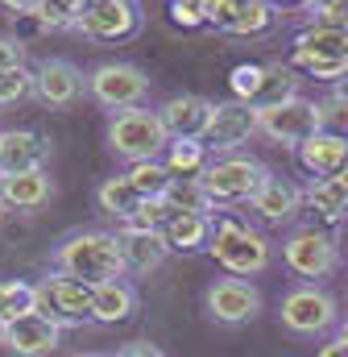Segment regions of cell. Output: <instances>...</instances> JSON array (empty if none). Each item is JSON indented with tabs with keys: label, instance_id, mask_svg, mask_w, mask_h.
I'll list each match as a JSON object with an SVG mask.
<instances>
[{
	"label": "cell",
	"instance_id": "cell-1",
	"mask_svg": "<svg viewBox=\"0 0 348 357\" xmlns=\"http://www.w3.org/2000/svg\"><path fill=\"white\" fill-rule=\"evenodd\" d=\"M50 266L63 278H75L84 287L108 282V278H125V254H120V237L104 233V229H84L71 233L54 245Z\"/></svg>",
	"mask_w": 348,
	"mask_h": 357
},
{
	"label": "cell",
	"instance_id": "cell-2",
	"mask_svg": "<svg viewBox=\"0 0 348 357\" xmlns=\"http://www.w3.org/2000/svg\"><path fill=\"white\" fill-rule=\"evenodd\" d=\"M265 178H269V167H261L258 158H249V154H216L195 175V183H199V191L207 199V212H212V208L249 204Z\"/></svg>",
	"mask_w": 348,
	"mask_h": 357
},
{
	"label": "cell",
	"instance_id": "cell-3",
	"mask_svg": "<svg viewBox=\"0 0 348 357\" xmlns=\"http://www.w3.org/2000/svg\"><path fill=\"white\" fill-rule=\"evenodd\" d=\"M207 254L228 270V274H237V278L261 274V270L269 266V258H274L269 241L261 237L249 220H241V216H220V220H212Z\"/></svg>",
	"mask_w": 348,
	"mask_h": 357
},
{
	"label": "cell",
	"instance_id": "cell-4",
	"mask_svg": "<svg viewBox=\"0 0 348 357\" xmlns=\"http://www.w3.org/2000/svg\"><path fill=\"white\" fill-rule=\"evenodd\" d=\"M166 129H162V116L158 108H145V104H133V108H116L112 121H108V150L125 162H150V158H162L166 150Z\"/></svg>",
	"mask_w": 348,
	"mask_h": 357
},
{
	"label": "cell",
	"instance_id": "cell-5",
	"mask_svg": "<svg viewBox=\"0 0 348 357\" xmlns=\"http://www.w3.org/2000/svg\"><path fill=\"white\" fill-rule=\"evenodd\" d=\"M290 67L311 75V79H340V75H348V29L319 25V21L299 29Z\"/></svg>",
	"mask_w": 348,
	"mask_h": 357
},
{
	"label": "cell",
	"instance_id": "cell-6",
	"mask_svg": "<svg viewBox=\"0 0 348 357\" xmlns=\"http://www.w3.org/2000/svg\"><path fill=\"white\" fill-rule=\"evenodd\" d=\"M336 299L319 287V282H299L282 295L278 303V324L294 337H319L336 324Z\"/></svg>",
	"mask_w": 348,
	"mask_h": 357
},
{
	"label": "cell",
	"instance_id": "cell-7",
	"mask_svg": "<svg viewBox=\"0 0 348 357\" xmlns=\"http://www.w3.org/2000/svg\"><path fill=\"white\" fill-rule=\"evenodd\" d=\"M282 266L303 282H319L340 266V241L328 229H294L282 241Z\"/></svg>",
	"mask_w": 348,
	"mask_h": 357
},
{
	"label": "cell",
	"instance_id": "cell-8",
	"mask_svg": "<svg viewBox=\"0 0 348 357\" xmlns=\"http://www.w3.org/2000/svg\"><path fill=\"white\" fill-rule=\"evenodd\" d=\"M33 312H42L58 328H79L91 320V295H87L84 282L50 274V278L33 282Z\"/></svg>",
	"mask_w": 348,
	"mask_h": 357
},
{
	"label": "cell",
	"instance_id": "cell-9",
	"mask_svg": "<svg viewBox=\"0 0 348 357\" xmlns=\"http://www.w3.org/2000/svg\"><path fill=\"white\" fill-rule=\"evenodd\" d=\"M87 96L108 112L133 108V104H141L150 96V75L141 67H133V63H100L87 75Z\"/></svg>",
	"mask_w": 348,
	"mask_h": 357
},
{
	"label": "cell",
	"instance_id": "cell-10",
	"mask_svg": "<svg viewBox=\"0 0 348 357\" xmlns=\"http://www.w3.org/2000/svg\"><path fill=\"white\" fill-rule=\"evenodd\" d=\"M253 112H258V133L261 137L282 142V146H299L303 137H311V133L319 129L315 100H303V96L265 104V108H253Z\"/></svg>",
	"mask_w": 348,
	"mask_h": 357
},
{
	"label": "cell",
	"instance_id": "cell-11",
	"mask_svg": "<svg viewBox=\"0 0 348 357\" xmlns=\"http://www.w3.org/2000/svg\"><path fill=\"white\" fill-rule=\"evenodd\" d=\"M258 133V112H253V104H245V100H228V104H216L212 108V121H207V129H203V150H212V154H237L249 137Z\"/></svg>",
	"mask_w": 348,
	"mask_h": 357
},
{
	"label": "cell",
	"instance_id": "cell-12",
	"mask_svg": "<svg viewBox=\"0 0 348 357\" xmlns=\"http://www.w3.org/2000/svg\"><path fill=\"white\" fill-rule=\"evenodd\" d=\"M203 299H207L212 320H220V324H249L261 312V291L249 278H237V274L216 278Z\"/></svg>",
	"mask_w": 348,
	"mask_h": 357
},
{
	"label": "cell",
	"instance_id": "cell-13",
	"mask_svg": "<svg viewBox=\"0 0 348 357\" xmlns=\"http://www.w3.org/2000/svg\"><path fill=\"white\" fill-rule=\"evenodd\" d=\"M71 29H79L87 38H100V42H120V38L137 33V8L129 0H91L71 21Z\"/></svg>",
	"mask_w": 348,
	"mask_h": 357
},
{
	"label": "cell",
	"instance_id": "cell-14",
	"mask_svg": "<svg viewBox=\"0 0 348 357\" xmlns=\"http://www.w3.org/2000/svg\"><path fill=\"white\" fill-rule=\"evenodd\" d=\"M87 91V75L67 59H42L33 71V96L50 108H71Z\"/></svg>",
	"mask_w": 348,
	"mask_h": 357
},
{
	"label": "cell",
	"instance_id": "cell-15",
	"mask_svg": "<svg viewBox=\"0 0 348 357\" xmlns=\"http://www.w3.org/2000/svg\"><path fill=\"white\" fill-rule=\"evenodd\" d=\"M58 324H50L42 312H25L17 320H4L0 345H8L17 357H50L58 349Z\"/></svg>",
	"mask_w": 348,
	"mask_h": 357
},
{
	"label": "cell",
	"instance_id": "cell-16",
	"mask_svg": "<svg viewBox=\"0 0 348 357\" xmlns=\"http://www.w3.org/2000/svg\"><path fill=\"white\" fill-rule=\"evenodd\" d=\"M50 154V142L33 129H0V178L38 171Z\"/></svg>",
	"mask_w": 348,
	"mask_h": 357
},
{
	"label": "cell",
	"instance_id": "cell-17",
	"mask_svg": "<svg viewBox=\"0 0 348 357\" xmlns=\"http://www.w3.org/2000/svg\"><path fill=\"white\" fill-rule=\"evenodd\" d=\"M212 100H203V96H171L162 108H158V116H162V129H166V137H191V142H199L203 137V129H207V121H212Z\"/></svg>",
	"mask_w": 348,
	"mask_h": 357
},
{
	"label": "cell",
	"instance_id": "cell-18",
	"mask_svg": "<svg viewBox=\"0 0 348 357\" xmlns=\"http://www.w3.org/2000/svg\"><path fill=\"white\" fill-rule=\"evenodd\" d=\"M249 208L258 212L265 225H286V220H294L299 208H303V187H294L290 178L269 175L258 187V195L249 199Z\"/></svg>",
	"mask_w": 348,
	"mask_h": 357
},
{
	"label": "cell",
	"instance_id": "cell-19",
	"mask_svg": "<svg viewBox=\"0 0 348 357\" xmlns=\"http://www.w3.org/2000/svg\"><path fill=\"white\" fill-rule=\"evenodd\" d=\"M50 195H54V183H50V175L42 167L0 178V199H4L8 212H38V208L50 204Z\"/></svg>",
	"mask_w": 348,
	"mask_h": 357
},
{
	"label": "cell",
	"instance_id": "cell-20",
	"mask_svg": "<svg viewBox=\"0 0 348 357\" xmlns=\"http://www.w3.org/2000/svg\"><path fill=\"white\" fill-rule=\"evenodd\" d=\"M87 295H91V320L95 324H120L137 312V287L129 278L95 282V287H87Z\"/></svg>",
	"mask_w": 348,
	"mask_h": 357
},
{
	"label": "cell",
	"instance_id": "cell-21",
	"mask_svg": "<svg viewBox=\"0 0 348 357\" xmlns=\"http://www.w3.org/2000/svg\"><path fill=\"white\" fill-rule=\"evenodd\" d=\"M120 254H125V274H150L166 262V241L158 229H120Z\"/></svg>",
	"mask_w": 348,
	"mask_h": 357
},
{
	"label": "cell",
	"instance_id": "cell-22",
	"mask_svg": "<svg viewBox=\"0 0 348 357\" xmlns=\"http://www.w3.org/2000/svg\"><path fill=\"white\" fill-rule=\"evenodd\" d=\"M294 150H299V162H303V171H307L311 178L336 175V171H340V162L348 158V142H345V137L324 133V129H315L311 137H303Z\"/></svg>",
	"mask_w": 348,
	"mask_h": 357
},
{
	"label": "cell",
	"instance_id": "cell-23",
	"mask_svg": "<svg viewBox=\"0 0 348 357\" xmlns=\"http://www.w3.org/2000/svg\"><path fill=\"white\" fill-rule=\"evenodd\" d=\"M166 250L178 254H195V250H207V237H212V216L207 212H174L171 220L158 229Z\"/></svg>",
	"mask_w": 348,
	"mask_h": 357
},
{
	"label": "cell",
	"instance_id": "cell-24",
	"mask_svg": "<svg viewBox=\"0 0 348 357\" xmlns=\"http://www.w3.org/2000/svg\"><path fill=\"white\" fill-rule=\"evenodd\" d=\"M303 204L319 216V220H328V225H340L348 216V187L340 183L336 175H319V178H307V187H303Z\"/></svg>",
	"mask_w": 348,
	"mask_h": 357
},
{
	"label": "cell",
	"instance_id": "cell-25",
	"mask_svg": "<svg viewBox=\"0 0 348 357\" xmlns=\"http://www.w3.org/2000/svg\"><path fill=\"white\" fill-rule=\"evenodd\" d=\"M158 162L166 167V175H171V178H195L203 167H207V150H203V142H191V137H171Z\"/></svg>",
	"mask_w": 348,
	"mask_h": 357
},
{
	"label": "cell",
	"instance_id": "cell-26",
	"mask_svg": "<svg viewBox=\"0 0 348 357\" xmlns=\"http://www.w3.org/2000/svg\"><path fill=\"white\" fill-rule=\"evenodd\" d=\"M95 204H100V212H108V216H116V220L125 225V220L137 212L141 195H137V187H133L125 175H116V178H104V183H100Z\"/></svg>",
	"mask_w": 348,
	"mask_h": 357
},
{
	"label": "cell",
	"instance_id": "cell-27",
	"mask_svg": "<svg viewBox=\"0 0 348 357\" xmlns=\"http://www.w3.org/2000/svg\"><path fill=\"white\" fill-rule=\"evenodd\" d=\"M299 96V71L286 67V63H265L261 71V88L253 96V108H265V104H278V100H290Z\"/></svg>",
	"mask_w": 348,
	"mask_h": 357
},
{
	"label": "cell",
	"instance_id": "cell-28",
	"mask_svg": "<svg viewBox=\"0 0 348 357\" xmlns=\"http://www.w3.org/2000/svg\"><path fill=\"white\" fill-rule=\"evenodd\" d=\"M162 204H166V212H207V199H203V191H199V183L195 178H171L166 183V191L158 195Z\"/></svg>",
	"mask_w": 348,
	"mask_h": 357
},
{
	"label": "cell",
	"instance_id": "cell-29",
	"mask_svg": "<svg viewBox=\"0 0 348 357\" xmlns=\"http://www.w3.org/2000/svg\"><path fill=\"white\" fill-rule=\"evenodd\" d=\"M125 178L137 187V195H141V199H154V195H162V191H166V183H171L166 167H162L158 158H150V162H129Z\"/></svg>",
	"mask_w": 348,
	"mask_h": 357
},
{
	"label": "cell",
	"instance_id": "cell-30",
	"mask_svg": "<svg viewBox=\"0 0 348 357\" xmlns=\"http://www.w3.org/2000/svg\"><path fill=\"white\" fill-rule=\"evenodd\" d=\"M274 25V4L269 0H241L228 33H265Z\"/></svg>",
	"mask_w": 348,
	"mask_h": 357
},
{
	"label": "cell",
	"instance_id": "cell-31",
	"mask_svg": "<svg viewBox=\"0 0 348 357\" xmlns=\"http://www.w3.org/2000/svg\"><path fill=\"white\" fill-rule=\"evenodd\" d=\"M315 112H319V129H324V133L348 142V96L345 91H332V96L315 100Z\"/></svg>",
	"mask_w": 348,
	"mask_h": 357
},
{
	"label": "cell",
	"instance_id": "cell-32",
	"mask_svg": "<svg viewBox=\"0 0 348 357\" xmlns=\"http://www.w3.org/2000/svg\"><path fill=\"white\" fill-rule=\"evenodd\" d=\"M25 312H33V287L29 282H4L0 278V324L4 320H17V316H25Z\"/></svg>",
	"mask_w": 348,
	"mask_h": 357
},
{
	"label": "cell",
	"instance_id": "cell-33",
	"mask_svg": "<svg viewBox=\"0 0 348 357\" xmlns=\"http://www.w3.org/2000/svg\"><path fill=\"white\" fill-rule=\"evenodd\" d=\"M29 96H33V71L25 63L0 71V104H17V100H29Z\"/></svg>",
	"mask_w": 348,
	"mask_h": 357
},
{
	"label": "cell",
	"instance_id": "cell-34",
	"mask_svg": "<svg viewBox=\"0 0 348 357\" xmlns=\"http://www.w3.org/2000/svg\"><path fill=\"white\" fill-rule=\"evenodd\" d=\"M261 71H265V67H258V63L237 67V71H232V96L245 100V104H253V96H258V88H261Z\"/></svg>",
	"mask_w": 348,
	"mask_h": 357
},
{
	"label": "cell",
	"instance_id": "cell-35",
	"mask_svg": "<svg viewBox=\"0 0 348 357\" xmlns=\"http://www.w3.org/2000/svg\"><path fill=\"white\" fill-rule=\"evenodd\" d=\"M311 17H315L319 25L348 29V0H311Z\"/></svg>",
	"mask_w": 348,
	"mask_h": 357
},
{
	"label": "cell",
	"instance_id": "cell-36",
	"mask_svg": "<svg viewBox=\"0 0 348 357\" xmlns=\"http://www.w3.org/2000/svg\"><path fill=\"white\" fill-rule=\"evenodd\" d=\"M195 4H199L203 21H212V25H220V29H228L232 17H237V8H241V0H195Z\"/></svg>",
	"mask_w": 348,
	"mask_h": 357
},
{
	"label": "cell",
	"instance_id": "cell-37",
	"mask_svg": "<svg viewBox=\"0 0 348 357\" xmlns=\"http://www.w3.org/2000/svg\"><path fill=\"white\" fill-rule=\"evenodd\" d=\"M25 63V42L21 38H8V33H0V71H8V67H21Z\"/></svg>",
	"mask_w": 348,
	"mask_h": 357
},
{
	"label": "cell",
	"instance_id": "cell-38",
	"mask_svg": "<svg viewBox=\"0 0 348 357\" xmlns=\"http://www.w3.org/2000/svg\"><path fill=\"white\" fill-rule=\"evenodd\" d=\"M174 21L178 25H203V13L195 0H174Z\"/></svg>",
	"mask_w": 348,
	"mask_h": 357
},
{
	"label": "cell",
	"instance_id": "cell-39",
	"mask_svg": "<svg viewBox=\"0 0 348 357\" xmlns=\"http://www.w3.org/2000/svg\"><path fill=\"white\" fill-rule=\"evenodd\" d=\"M116 357H166L154 341H129V345H120L116 349Z\"/></svg>",
	"mask_w": 348,
	"mask_h": 357
},
{
	"label": "cell",
	"instance_id": "cell-40",
	"mask_svg": "<svg viewBox=\"0 0 348 357\" xmlns=\"http://www.w3.org/2000/svg\"><path fill=\"white\" fill-rule=\"evenodd\" d=\"M315 357H348V341L336 333V337H328V341L319 345V354H315Z\"/></svg>",
	"mask_w": 348,
	"mask_h": 357
},
{
	"label": "cell",
	"instance_id": "cell-41",
	"mask_svg": "<svg viewBox=\"0 0 348 357\" xmlns=\"http://www.w3.org/2000/svg\"><path fill=\"white\" fill-rule=\"evenodd\" d=\"M54 4H58V8H63V13H67L71 21H75V17L84 13V8H87V4H91V0H54Z\"/></svg>",
	"mask_w": 348,
	"mask_h": 357
},
{
	"label": "cell",
	"instance_id": "cell-42",
	"mask_svg": "<svg viewBox=\"0 0 348 357\" xmlns=\"http://www.w3.org/2000/svg\"><path fill=\"white\" fill-rule=\"evenodd\" d=\"M0 4H4V8H13V13H25V17H29L38 0H0Z\"/></svg>",
	"mask_w": 348,
	"mask_h": 357
},
{
	"label": "cell",
	"instance_id": "cell-43",
	"mask_svg": "<svg viewBox=\"0 0 348 357\" xmlns=\"http://www.w3.org/2000/svg\"><path fill=\"white\" fill-rule=\"evenodd\" d=\"M336 178H340V183H345V187H348V158H345V162H340V171H336Z\"/></svg>",
	"mask_w": 348,
	"mask_h": 357
},
{
	"label": "cell",
	"instance_id": "cell-44",
	"mask_svg": "<svg viewBox=\"0 0 348 357\" xmlns=\"http://www.w3.org/2000/svg\"><path fill=\"white\" fill-rule=\"evenodd\" d=\"M75 357H116V354H95V349H91V354H75Z\"/></svg>",
	"mask_w": 348,
	"mask_h": 357
},
{
	"label": "cell",
	"instance_id": "cell-45",
	"mask_svg": "<svg viewBox=\"0 0 348 357\" xmlns=\"http://www.w3.org/2000/svg\"><path fill=\"white\" fill-rule=\"evenodd\" d=\"M269 4H303V0H269Z\"/></svg>",
	"mask_w": 348,
	"mask_h": 357
},
{
	"label": "cell",
	"instance_id": "cell-46",
	"mask_svg": "<svg viewBox=\"0 0 348 357\" xmlns=\"http://www.w3.org/2000/svg\"><path fill=\"white\" fill-rule=\"evenodd\" d=\"M340 337H345V341H348V320H345V324H340Z\"/></svg>",
	"mask_w": 348,
	"mask_h": 357
},
{
	"label": "cell",
	"instance_id": "cell-47",
	"mask_svg": "<svg viewBox=\"0 0 348 357\" xmlns=\"http://www.w3.org/2000/svg\"><path fill=\"white\" fill-rule=\"evenodd\" d=\"M4 212H8V208H4V199H0V220H4Z\"/></svg>",
	"mask_w": 348,
	"mask_h": 357
},
{
	"label": "cell",
	"instance_id": "cell-48",
	"mask_svg": "<svg viewBox=\"0 0 348 357\" xmlns=\"http://www.w3.org/2000/svg\"><path fill=\"white\" fill-rule=\"evenodd\" d=\"M0 328H4V324H0Z\"/></svg>",
	"mask_w": 348,
	"mask_h": 357
}]
</instances>
